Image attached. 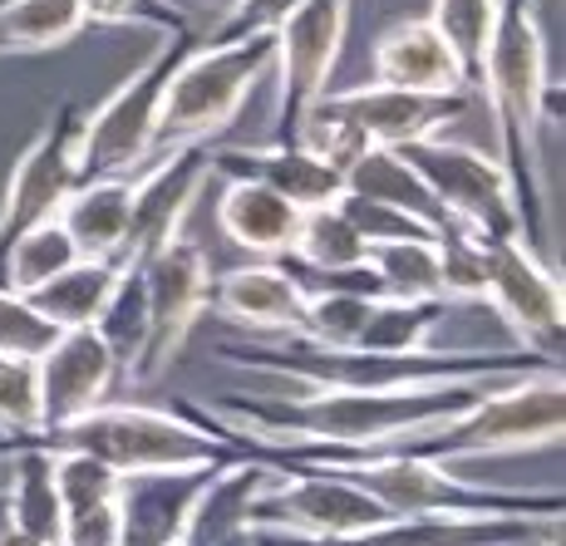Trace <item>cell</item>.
Instances as JSON below:
<instances>
[{
	"instance_id": "obj_1",
	"label": "cell",
	"mask_w": 566,
	"mask_h": 546,
	"mask_svg": "<svg viewBox=\"0 0 566 546\" xmlns=\"http://www.w3.org/2000/svg\"><path fill=\"white\" fill-rule=\"evenodd\" d=\"M478 94L488 99L497 128V162L513 182L522 242L552 251V192H547V128H552V80H547V35H542L537 0H497Z\"/></svg>"
},
{
	"instance_id": "obj_2",
	"label": "cell",
	"mask_w": 566,
	"mask_h": 546,
	"mask_svg": "<svg viewBox=\"0 0 566 546\" xmlns=\"http://www.w3.org/2000/svg\"><path fill=\"white\" fill-rule=\"evenodd\" d=\"M566 429V385L562 365L532 369V375L488 385L463 409L433 413L389 439L369 443L365 453L335 458H429V463H463V458H497V453H542L557 448ZM281 463H306V458H281Z\"/></svg>"
},
{
	"instance_id": "obj_3",
	"label": "cell",
	"mask_w": 566,
	"mask_h": 546,
	"mask_svg": "<svg viewBox=\"0 0 566 546\" xmlns=\"http://www.w3.org/2000/svg\"><path fill=\"white\" fill-rule=\"evenodd\" d=\"M35 453H90L118 477L158 473V468H198L247 458L192 399L172 403H99L50 433H0V458Z\"/></svg>"
},
{
	"instance_id": "obj_4",
	"label": "cell",
	"mask_w": 566,
	"mask_h": 546,
	"mask_svg": "<svg viewBox=\"0 0 566 546\" xmlns=\"http://www.w3.org/2000/svg\"><path fill=\"white\" fill-rule=\"evenodd\" d=\"M232 365L261 369L271 379H296L301 389H413V385H449L473 375H532L557 359L532 349H419V355H369V349H315L306 340H271V345H217Z\"/></svg>"
},
{
	"instance_id": "obj_5",
	"label": "cell",
	"mask_w": 566,
	"mask_h": 546,
	"mask_svg": "<svg viewBox=\"0 0 566 546\" xmlns=\"http://www.w3.org/2000/svg\"><path fill=\"white\" fill-rule=\"evenodd\" d=\"M281 468H325L350 477L369 497H379L395 517H532L557 522L566 497L562 493H527V487H493L468 483L449 463L429 458H306Z\"/></svg>"
},
{
	"instance_id": "obj_6",
	"label": "cell",
	"mask_w": 566,
	"mask_h": 546,
	"mask_svg": "<svg viewBox=\"0 0 566 546\" xmlns=\"http://www.w3.org/2000/svg\"><path fill=\"white\" fill-rule=\"evenodd\" d=\"M271 70V35L242 40H207L198 35L192 50L168 74L158 108V153L182 144H212L232 118L242 114L247 94Z\"/></svg>"
},
{
	"instance_id": "obj_7",
	"label": "cell",
	"mask_w": 566,
	"mask_h": 546,
	"mask_svg": "<svg viewBox=\"0 0 566 546\" xmlns=\"http://www.w3.org/2000/svg\"><path fill=\"white\" fill-rule=\"evenodd\" d=\"M198 35H158V50L118 84L108 99L80 124V168L84 178H128L148 158H158V108L168 74L192 50Z\"/></svg>"
},
{
	"instance_id": "obj_8",
	"label": "cell",
	"mask_w": 566,
	"mask_h": 546,
	"mask_svg": "<svg viewBox=\"0 0 566 546\" xmlns=\"http://www.w3.org/2000/svg\"><path fill=\"white\" fill-rule=\"evenodd\" d=\"M395 512L350 477L325 473V468H281L276 477L256 493L247 512V532H281V537L301 542H340L355 532H369L389 522Z\"/></svg>"
},
{
	"instance_id": "obj_9",
	"label": "cell",
	"mask_w": 566,
	"mask_h": 546,
	"mask_svg": "<svg viewBox=\"0 0 566 546\" xmlns=\"http://www.w3.org/2000/svg\"><path fill=\"white\" fill-rule=\"evenodd\" d=\"M144 281H148V335L124 375L128 389L158 385L172 369V359L188 349L198 321L212 311V266H207L202 246L188 242V237H172L163 251H154L144 261Z\"/></svg>"
},
{
	"instance_id": "obj_10",
	"label": "cell",
	"mask_w": 566,
	"mask_h": 546,
	"mask_svg": "<svg viewBox=\"0 0 566 546\" xmlns=\"http://www.w3.org/2000/svg\"><path fill=\"white\" fill-rule=\"evenodd\" d=\"M350 10L355 0H306L271 30V70H276L271 138L276 144H286L296 118L331 90V74L350 35Z\"/></svg>"
},
{
	"instance_id": "obj_11",
	"label": "cell",
	"mask_w": 566,
	"mask_h": 546,
	"mask_svg": "<svg viewBox=\"0 0 566 546\" xmlns=\"http://www.w3.org/2000/svg\"><path fill=\"white\" fill-rule=\"evenodd\" d=\"M405 153L433 188V198L443 202L453 227H468L478 237H522L513 182H507L497 153H483L473 144H449L443 134L419 138Z\"/></svg>"
},
{
	"instance_id": "obj_12",
	"label": "cell",
	"mask_w": 566,
	"mask_h": 546,
	"mask_svg": "<svg viewBox=\"0 0 566 546\" xmlns=\"http://www.w3.org/2000/svg\"><path fill=\"white\" fill-rule=\"evenodd\" d=\"M483 305H493L517 335L522 349L562 365V335H566V305L562 276L547 271L522 237H488V286Z\"/></svg>"
},
{
	"instance_id": "obj_13",
	"label": "cell",
	"mask_w": 566,
	"mask_h": 546,
	"mask_svg": "<svg viewBox=\"0 0 566 546\" xmlns=\"http://www.w3.org/2000/svg\"><path fill=\"white\" fill-rule=\"evenodd\" d=\"M80 104L64 99L50 114V124L35 134V144L15 158L6 178V192H0V251L6 242H15L25 227L45 222L64 207L74 188H80L84 168H80Z\"/></svg>"
},
{
	"instance_id": "obj_14",
	"label": "cell",
	"mask_w": 566,
	"mask_h": 546,
	"mask_svg": "<svg viewBox=\"0 0 566 546\" xmlns=\"http://www.w3.org/2000/svg\"><path fill=\"white\" fill-rule=\"evenodd\" d=\"M212 182V162H207V144H182L163 148L134 172V217H128L124 251L114 261H148L163 251L172 237H182L192 202Z\"/></svg>"
},
{
	"instance_id": "obj_15",
	"label": "cell",
	"mask_w": 566,
	"mask_h": 546,
	"mask_svg": "<svg viewBox=\"0 0 566 546\" xmlns=\"http://www.w3.org/2000/svg\"><path fill=\"white\" fill-rule=\"evenodd\" d=\"M35 369H40V433L99 409L118 385V359L94 325L60 330L35 355Z\"/></svg>"
},
{
	"instance_id": "obj_16",
	"label": "cell",
	"mask_w": 566,
	"mask_h": 546,
	"mask_svg": "<svg viewBox=\"0 0 566 546\" xmlns=\"http://www.w3.org/2000/svg\"><path fill=\"white\" fill-rule=\"evenodd\" d=\"M331 108H340L375 148H409L419 138L443 134L473 108V94H419L395 84H355V90H325Z\"/></svg>"
},
{
	"instance_id": "obj_17",
	"label": "cell",
	"mask_w": 566,
	"mask_h": 546,
	"mask_svg": "<svg viewBox=\"0 0 566 546\" xmlns=\"http://www.w3.org/2000/svg\"><path fill=\"white\" fill-rule=\"evenodd\" d=\"M237 463V458H232ZM222 463L158 468L118 483V546H182L188 517Z\"/></svg>"
},
{
	"instance_id": "obj_18",
	"label": "cell",
	"mask_w": 566,
	"mask_h": 546,
	"mask_svg": "<svg viewBox=\"0 0 566 546\" xmlns=\"http://www.w3.org/2000/svg\"><path fill=\"white\" fill-rule=\"evenodd\" d=\"M375 80L419 94H473V74H468L459 45L443 35L433 15L395 20L375 40Z\"/></svg>"
},
{
	"instance_id": "obj_19",
	"label": "cell",
	"mask_w": 566,
	"mask_h": 546,
	"mask_svg": "<svg viewBox=\"0 0 566 546\" xmlns=\"http://www.w3.org/2000/svg\"><path fill=\"white\" fill-rule=\"evenodd\" d=\"M212 311L256 335L286 340V335H301V321H306V286L286 261H256V266L212 276Z\"/></svg>"
},
{
	"instance_id": "obj_20",
	"label": "cell",
	"mask_w": 566,
	"mask_h": 546,
	"mask_svg": "<svg viewBox=\"0 0 566 546\" xmlns=\"http://www.w3.org/2000/svg\"><path fill=\"white\" fill-rule=\"evenodd\" d=\"M60 493L54 546H118V483L124 477L90 453H45Z\"/></svg>"
},
{
	"instance_id": "obj_21",
	"label": "cell",
	"mask_w": 566,
	"mask_h": 546,
	"mask_svg": "<svg viewBox=\"0 0 566 546\" xmlns=\"http://www.w3.org/2000/svg\"><path fill=\"white\" fill-rule=\"evenodd\" d=\"M207 162H212V172H227V178L266 182L296 207H325L345 198V172H335L331 162H321L301 144H276L271 138V144L256 148H207Z\"/></svg>"
},
{
	"instance_id": "obj_22",
	"label": "cell",
	"mask_w": 566,
	"mask_h": 546,
	"mask_svg": "<svg viewBox=\"0 0 566 546\" xmlns=\"http://www.w3.org/2000/svg\"><path fill=\"white\" fill-rule=\"evenodd\" d=\"M301 212L291 198H281L276 188L252 178H227L222 198H217V227L227 232V242L252 251L261 261H286L291 242H296Z\"/></svg>"
},
{
	"instance_id": "obj_23",
	"label": "cell",
	"mask_w": 566,
	"mask_h": 546,
	"mask_svg": "<svg viewBox=\"0 0 566 546\" xmlns=\"http://www.w3.org/2000/svg\"><path fill=\"white\" fill-rule=\"evenodd\" d=\"M345 192L395 207V212L413 217L419 227H429L433 237L449 227V212H443V202L433 198V188L423 182V172L409 162L405 148H375V144H369L360 158L345 168Z\"/></svg>"
},
{
	"instance_id": "obj_24",
	"label": "cell",
	"mask_w": 566,
	"mask_h": 546,
	"mask_svg": "<svg viewBox=\"0 0 566 546\" xmlns=\"http://www.w3.org/2000/svg\"><path fill=\"white\" fill-rule=\"evenodd\" d=\"M54 217L80 246V256H118L128 217H134V172L128 178H80V188L64 198Z\"/></svg>"
},
{
	"instance_id": "obj_25",
	"label": "cell",
	"mask_w": 566,
	"mask_h": 546,
	"mask_svg": "<svg viewBox=\"0 0 566 546\" xmlns=\"http://www.w3.org/2000/svg\"><path fill=\"white\" fill-rule=\"evenodd\" d=\"M118 261L114 256H80L74 266H64L60 276H50L40 291H30V305L54 325V330H80V325H94L114 291Z\"/></svg>"
},
{
	"instance_id": "obj_26",
	"label": "cell",
	"mask_w": 566,
	"mask_h": 546,
	"mask_svg": "<svg viewBox=\"0 0 566 546\" xmlns=\"http://www.w3.org/2000/svg\"><path fill=\"white\" fill-rule=\"evenodd\" d=\"M365 256H369V242L355 232V222L340 212V202H325L301 212L286 266L311 271V276H331V271H360Z\"/></svg>"
},
{
	"instance_id": "obj_27",
	"label": "cell",
	"mask_w": 566,
	"mask_h": 546,
	"mask_svg": "<svg viewBox=\"0 0 566 546\" xmlns=\"http://www.w3.org/2000/svg\"><path fill=\"white\" fill-rule=\"evenodd\" d=\"M0 463H10V487H6V527L25 532V537L54 546L60 542V493H54L50 458L35 448L6 453Z\"/></svg>"
},
{
	"instance_id": "obj_28",
	"label": "cell",
	"mask_w": 566,
	"mask_h": 546,
	"mask_svg": "<svg viewBox=\"0 0 566 546\" xmlns=\"http://www.w3.org/2000/svg\"><path fill=\"white\" fill-rule=\"evenodd\" d=\"M449 305L453 301L375 296L360 335H355V349H369V355H419V349H433V330L449 315Z\"/></svg>"
},
{
	"instance_id": "obj_29",
	"label": "cell",
	"mask_w": 566,
	"mask_h": 546,
	"mask_svg": "<svg viewBox=\"0 0 566 546\" xmlns=\"http://www.w3.org/2000/svg\"><path fill=\"white\" fill-rule=\"evenodd\" d=\"M80 30V0H0V54H50Z\"/></svg>"
},
{
	"instance_id": "obj_30",
	"label": "cell",
	"mask_w": 566,
	"mask_h": 546,
	"mask_svg": "<svg viewBox=\"0 0 566 546\" xmlns=\"http://www.w3.org/2000/svg\"><path fill=\"white\" fill-rule=\"evenodd\" d=\"M74 261H80V246L70 242L60 217H45V222L25 227L15 242H6V251H0V286L15 291V296H30V291H40L50 276H60Z\"/></svg>"
},
{
	"instance_id": "obj_31",
	"label": "cell",
	"mask_w": 566,
	"mask_h": 546,
	"mask_svg": "<svg viewBox=\"0 0 566 546\" xmlns=\"http://www.w3.org/2000/svg\"><path fill=\"white\" fill-rule=\"evenodd\" d=\"M369 276L379 281L385 296H409V301H449L439 276V246L433 237H395V242H369L365 256Z\"/></svg>"
},
{
	"instance_id": "obj_32",
	"label": "cell",
	"mask_w": 566,
	"mask_h": 546,
	"mask_svg": "<svg viewBox=\"0 0 566 546\" xmlns=\"http://www.w3.org/2000/svg\"><path fill=\"white\" fill-rule=\"evenodd\" d=\"M94 330L104 335V345L114 349L118 359V379L128 375V365L138 359L144 349V335H148V281H144V261H118V276H114V291H108L99 321Z\"/></svg>"
},
{
	"instance_id": "obj_33",
	"label": "cell",
	"mask_w": 566,
	"mask_h": 546,
	"mask_svg": "<svg viewBox=\"0 0 566 546\" xmlns=\"http://www.w3.org/2000/svg\"><path fill=\"white\" fill-rule=\"evenodd\" d=\"M369 305H375V296H365V291L315 286V291H306L301 335H286V340H306L315 349H355V335H360Z\"/></svg>"
},
{
	"instance_id": "obj_34",
	"label": "cell",
	"mask_w": 566,
	"mask_h": 546,
	"mask_svg": "<svg viewBox=\"0 0 566 546\" xmlns=\"http://www.w3.org/2000/svg\"><path fill=\"white\" fill-rule=\"evenodd\" d=\"M439 246V276H443V296L449 301H483L488 286V237L468 232V227H443L433 237Z\"/></svg>"
},
{
	"instance_id": "obj_35",
	"label": "cell",
	"mask_w": 566,
	"mask_h": 546,
	"mask_svg": "<svg viewBox=\"0 0 566 546\" xmlns=\"http://www.w3.org/2000/svg\"><path fill=\"white\" fill-rule=\"evenodd\" d=\"M84 25L154 30V35H198L182 0H80Z\"/></svg>"
},
{
	"instance_id": "obj_36",
	"label": "cell",
	"mask_w": 566,
	"mask_h": 546,
	"mask_svg": "<svg viewBox=\"0 0 566 546\" xmlns=\"http://www.w3.org/2000/svg\"><path fill=\"white\" fill-rule=\"evenodd\" d=\"M0 433H40L35 355H10V349H0Z\"/></svg>"
},
{
	"instance_id": "obj_37",
	"label": "cell",
	"mask_w": 566,
	"mask_h": 546,
	"mask_svg": "<svg viewBox=\"0 0 566 546\" xmlns=\"http://www.w3.org/2000/svg\"><path fill=\"white\" fill-rule=\"evenodd\" d=\"M493 10H497V0H433V10H429L443 35L459 45L468 74H473V94H478V60H483L488 30H493Z\"/></svg>"
},
{
	"instance_id": "obj_38",
	"label": "cell",
	"mask_w": 566,
	"mask_h": 546,
	"mask_svg": "<svg viewBox=\"0 0 566 546\" xmlns=\"http://www.w3.org/2000/svg\"><path fill=\"white\" fill-rule=\"evenodd\" d=\"M54 335L60 330H54L35 305L0 286V349H10V355H40Z\"/></svg>"
},
{
	"instance_id": "obj_39",
	"label": "cell",
	"mask_w": 566,
	"mask_h": 546,
	"mask_svg": "<svg viewBox=\"0 0 566 546\" xmlns=\"http://www.w3.org/2000/svg\"><path fill=\"white\" fill-rule=\"evenodd\" d=\"M306 0H232L227 15L207 30V40H242V35H271L281 20Z\"/></svg>"
},
{
	"instance_id": "obj_40",
	"label": "cell",
	"mask_w": 566,
	"mask_h": 546,
	"mask_svg": "<svg viewBox=\"0 0 566 546\" xmlns=\"http://www.w3.org/2000/svg\"><path fill=\"white\" fill-rule=\"evenodd\" d=\"M340 212L350 217L355 232H360L365 242H395V237H433L429 227H419L413 217L395 212V207H385V202L355 198V192H345V198H340Z\"/></svg>"
},
{
	"instance_id": "obj_41",
	"label": "cell",
	"mask_w": 566,
	"mask_h": 546,
	"mask_svg": "<svg viewBox=\"0 0 566 546\" xmlns=\"http://www.w3.org/2000/svg\"><path fill=\"white\" fill-rule=\"evenodd\" d=\"M0 546H45V542H35V537H25V532H15V527L0 522Z\"/></svg>"
},
{
	"instance_id": "obj_42",
	"label": "cell",
	"mask_w": 566,
	"mask_h": 546,
	"mask_svg": "<svg viewBox=\"0 0 566 546\" xmlns=\"http://www.w3.org/2000/svg\"><path fill=\"white\" fill-rule=\"evenodd\" d=\"M0 522H6V487H0Z\"/></svg>"
},
{
	"instance_id": "obj_43",
	"label": "cell",
	"mask_w": 566,
	"mask_h": 546,
	"mask_svg": "<svg viewBox=\"0 0 566 546\" xmlns=\"http://www.w3.org/2000/svg\"><path fill=\"white\" fill-rule=\"evenodd\" d=\"M227 546H247V537H237V542H227Z\"/></svg>"
},
{
	"instance_id": "obj_44",
	"label": "cell",
	"mask_w": 566,
	"mask_h": 546,
	"mask_svg": "<svg viewBox=\"0 0 566 546\" xmlns=\"http://www.w3.org/2000/svg\"><path fill=\"white\" fill-rule=\"evenodd\" d=\"M547 546H552V542H547Z\"/></svg>"
}]
</instances>
